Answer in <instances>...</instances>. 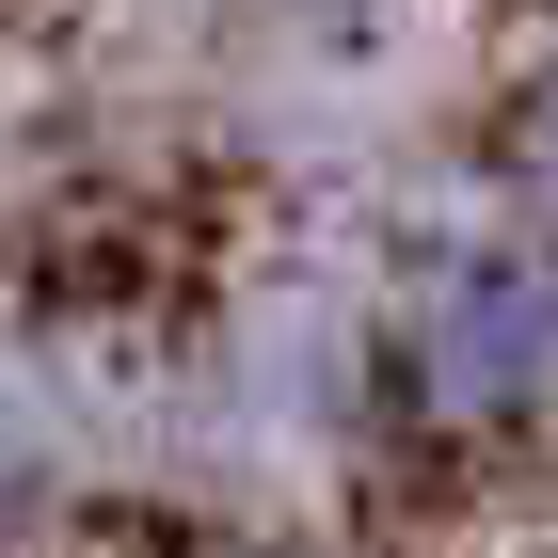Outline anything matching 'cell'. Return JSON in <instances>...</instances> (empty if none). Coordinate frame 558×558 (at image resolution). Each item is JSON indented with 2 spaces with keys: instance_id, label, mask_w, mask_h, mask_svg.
<instances>
[{
  "instance_id": "obj_1",
  "label": "cell",
  "mask_w": 558,
  "mask_h": 558,
  "mask_svg": "<svg viewBox=\"0 0 558 558\" xmlns=\"http://www.w3.org/2000/svg\"><path fill=\"white\" fill-rule=\"evenodd\" d=\"M399 367H415L430 415H543L558 399V240H463L430 256L415 303H399Z\"/></svg>"
},
{
  "instance_id": "obj_3",
  "label": "cell",
  "mask_w": 558,
  "mask_h": 558,
  "mask_svg": "<svg viewBox=\"0 0 558 558\" xmlns=\"http://www.w3.org/2000/svg\"><path fill=\"white\" fill-rule=\"evenodd\" d=\"M223 558H288V543H223Z\"/></svg>"
},
{
  "instance_id": "obj_2",
  "label": "cell",
  "mask_w": 558,
  "mask_h": 558,
  "mask_svg": "<svg viewBox=\"0 0 558 558\" xmlns=\"http://www.w3.org/2000/svg\"><path fill=\"white\" fill-rule=\"evenodd\" d=\"M526 160H543V192H558V81H543V112H526Z\"/></svg>"
}]
</instances>
